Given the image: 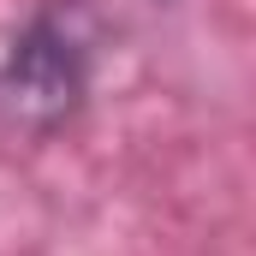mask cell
<instances>
[{
	"label": "cell",
	"instance_id": "obj_1",
	"mask_svg": "<svg viewBox=\"0 0 256 256\" xmlns=\"http://www.w3.org/2000/svg\"><path fill=\"white\" fill-rule=\"evenodd\" d=\"M96 36L78 0L36 6L18 36L0 54V137L12 143H48L66 131L90 102Z\"/></svg>",
	"mask_w": 256,
	"mask_h": 256
}]
</instances>
